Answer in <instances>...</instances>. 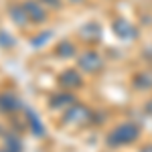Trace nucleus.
I'll return each mask as SVG.
<instances>
[{
	"label": "nucleus",
	"instance_id": "7ed1b4c3",
	"mask_svg": "<svg viewBox=\"0 0 152 152\" xmlns=\"http://www.w3.org/2000/svg\"><path fill=\"white\" fill-rule=\"evenodd\" d=\"M77 63H79V67L83 71H87V73H95V71L102 69V65H104V61L99 57V53H94V51H87V53H83L81 57L77 59Z\"/></svg>",
	"mask_w": 152,
	"mask_h": 152
},
{
	"label": "nucleus",
	"instance_id": "423d86ee",
	"mask_svg": "<svg viewBox=\"0 0 152 152\" xmlns=\"http://www.w3.org/2000/svg\"><path fill=\"white\" fill-rule=\"evenodd\" d=\"M59 81H61L63 87L77 89V87H81V75H79V71H75V69H67V71H63V73H61Z\"/></svg>",
	"mask_w": 152,
	"mask_h": 152
},
{
	"label": "nucleus",
	"instance_id": "6e6552de",
	"mask_svg": "<svg viewBox=\"0 0 152 152\" xmlns=\"http://www.w3.org/2000/svg\"><path fill=\"white\" fill-rule=\"evenodd\" d=\"M20 107V99L14 97L12 94H4L0 95V110L2 112H16Z\"/></svg>",
	"mask_w": 152,
	"mask_h": 152
},
{
	"label": "nucleus",
	"instance_id": "9b49d317",
	"mask_svg": "<svg viewBox=\"0 0 152 152\" xmlns=\"http://www.w3.org/2000/svg\"><path fill=\"white\" fill-rule=\"evenodd\" d=\"M8 14H10V18L16 24H26L28 23V16H26V12H24L23 6H12L10 10H8Z\"/></svg>",
	"mask_w": 152,
	"mask_h": 152
},
{
	"label": "nucleus",
	"instance_id": "9d476101",
	"mask_svg": "<svg viewBox=\"0 0 152 152\" xmlns=\"http://www.w3.org/2000/svg\"><path fill=\"white\" fill-rule=\"evenodd\" d=\"M75 99H73V95H69V94H57V95H53L51 99H49V105L51 107H63V105H69V104H73Z\"/></svg>",
	"mask_w": 152,
	"mask_h": 152
},
{
	"label": "nucleus",
	"instance_id": "4468645a",
	"mask_svg": "<svg viewBox=\"0 0 152 152\" xmlns=\"http://www.w3.org/2000/svg\"><path fill=\"white\" fill-rule=\"evenodd\" d=\"M4 144H6V150H10V152H20V140H18L16 136H12V134H8V136L4 138Z\"/></svg>",
	"mask_w": 152,
	"mask_h": 152
},
{
	"label": "nucleus",
	"instance_id": "ddd939ff",
	"mask_svg": "<svg viewBox=\"0 0 152 152\" xmlns=\"http://www.w3.org/2000/svg\"><path fill=\"white\" fill-rule=\"evenodd\" d=\"M28 120H31V128H33V132H35L37 136H43V134H45V128H43V124H41L39 116L33 114L31 110H28Z\"/></svg>",
	"mask_w": 152,
	"mask_h": 152
},
{
	"label": "nucleus",
	"instance_id": "20e7f679",
	"mask_svg": "<svg viewBox=\"0 0 152 152\" xmlns=\"http://www.w3.org/2000/svg\"><path fill=\"white\" fill-rule=\"evenodd\" d=\"M23 8L26 12V16H28V20H35V23L45 20V16H47L45 6H41V2H37V0H26L23 4Z\"/></svg>",
	"mask_w": 152,
	"mask_h": 152
},
{
	"label": "nucleus",
	"instance_id": "2eb2a0df",
	"mask_svg": "<svg viewBox=\"0 0 152 152\" xmlns=\"http://www.w3.org/2000/svg\"><path fill=\"white\" fill-rule=\"evenodd\" d=\"M49 37H51V33H43V35L37 37V39L33 41V43H31V45H33V47H43V45H45V43L49 41Z\"/></svg>",
	"mask_w": 152,
	"mask_h": 152
},
{
	"label": "nucleus",
	"instance_id": "0eeeda50",
	"mask_svg": "<svg viewBox=\"0 0 152 152\" xmlns=\"http://www.w3.org/2000/svg\"><path fill=\"white\" fill-rule=\"evenodd\" d=\"M81 37L85 39V41H97L99 39V35H102V26L97 23H87L81 26Z\"/></svg>",
	"mask_w": 152,
	"mask_h": 152
},
{
	"label": "nucleus",
	"instance_id": "f8f14e48",
	"mask_svg": "<svg viewBox=\"0 0 152 152\" xmlns=\"http://www.w3.org/2000/svg\"><path fill=\"white\" fill-rule=\"evenodd\" d=\"M55 53H57L59 57H73L75 55V45L69 43V41H61L55 49Z\"/></svg>",
	"mask_w": 152,
	"mask_h": 152
},
{
	"label": "nucleus",
	"instance_id": "a211bd4d",
	"mask_svg": "<svg viewBox=\"0 0 152 152\" xmlns=\"http://www.w3.org/2000/svg\"><path fill=\"white\" fill-rule=\"evenodd\" d=\"M142 152H152V146H146V148H142Z\"/></svg>",
	"mask_w": 152,
	"mask_h": 152
},
{
	"label": "nucleus",
	"instance_id": "f257e3e1",
	"mask_svg": "<svg viewBox=\"0 0 152 152\" xmlns=\"http://www.w3.org/2000/svg\"><path fill=\"white\" fill-rule=\"evenodd\" d=\"M138 126L136 124H132V122H126V124H120L112 134H110V146H124V144H130V142H134L138 138Z\"/></svg>",
	"mask_w": 152,
	"mask_h": 152
},
{
	"label": "nucleus",
	"instance_id": "dca6fc26",
	"mask_svg": "<svg viewBox=\"0 0 152 152\" xmlns=\"http://www.w3.org/2000/svg\"><path fill=\"white\" fill-rule=\"evenodd\" d=\"M0 45H4V47H12L14 41H10V37L6 35V33H0Z\"/></svg>",
	"mask_w": 152,
	"mask_h": 152
},
{
	"label": "nucleus",
	"instance_id": "6ab92c4d",
	"mask_svg": "<svg viewBox=\"0 0 152 152\" xmlns=\"http://www.w3.org/2000/svg\"><path fill=\"white\" fill-rule=\"evenodd\" d=\"M0 152H10V150H6V148H4V150H0Z\"/></svg>",
	"mask_w": 152,
	"mask_h": 152
},
{
	"label": "nucleus",
	"instance_id": "f03ea898",
	"mask_svg": "<svg viewBox=\"0 0 152 152\" xmlns=\"http://www.w3.org/2000/svg\"><path fill=\"white\" fill-rule=\"evenodd\" d=\"M89 118H91V112H89L87 105H83V104H71L69 110L65 112V122L67 124H73V126L85 124Z\"/></svg>",
	"mask_w": 152,
	"mask_h": 152
},
{
	"label": "nucleus",
	"instance_id": "39448f33",
	"mask_svg": "<svg viewBox=\"0 0 152 152\" xmlns=\"http://www.w3.org/2000/svg\"><path fill=\"white\" fill-rule=\"evenodd\" d=\"M114 33H116L120 39H124V41H132V39H136L138 37V31L132 26V23L128 20H116L114 23Z\"/></svg>",
	"mask_w": 152,
	"mask_h": 152
},
{
	"label": "nucleus",
	"instance_id": "f3484780",
	"mask_svg": "<svg viewBox=\"0 0 152 152\" xmlns=\"http://www.w3.org/2000/svg\"><path fill=\"white\" fill-rule=\"evenodd\" d=\"M45 2H49V4H53V6H59V0H45Z\"/></svg>",
	"mask_w": 152,
	"mask_h": 152
},
{
	"label": "nucleus",
	"instance_id": "1a4fd4ad",
	"mask_svg": "<svg viewBox=\"0 0 152 152\" xmlns=\"http://www.w3.org/2000/svg\"><path fill=\"white\" fill-rule=\"evenodd\" d=\"M134 85L138 89H150L152 87V71H142V73H138L136 79H134Z\"/></svg>",
	"mask_w": 152,
	"mask_h": 152
}]
</instances>
